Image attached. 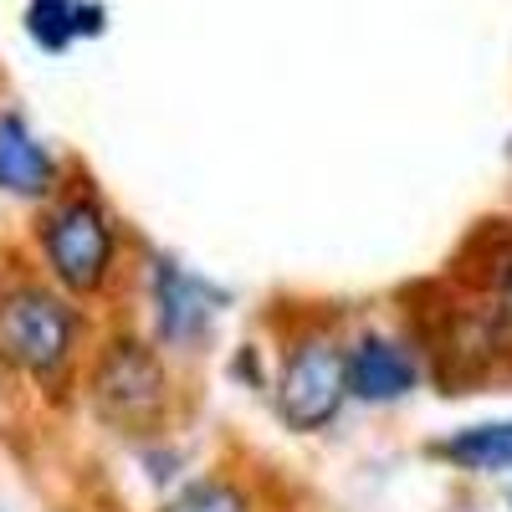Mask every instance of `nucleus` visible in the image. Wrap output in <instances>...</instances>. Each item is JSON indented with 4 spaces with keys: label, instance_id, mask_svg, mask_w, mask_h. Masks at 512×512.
<instances>
[{
    "label": "nucleus",
    "instance_id": "7ed1b4c3",
    "mask_svg": "<svg viewBox=\"0 0 512 512\" xmlns=\"http://www.w3.org/2000/svg\"><path fill=\"white\" fill-rule=\"evenodd\" d=\"M77 349V313L41 287L0 297V359L31 379H57Z\"/></svg>",
    "mask_w": 512,
    "mask_h": 512
},
{
    "label": "nucleus",
    "instance_id": "20e7f679",
    "mask_svg": "<svg viewBox=\"0 0 512 512\" xmlns=\"http://www.w3.org/2000/svg\"><path fill=\"white\" fill-rule=\"evenodd\" d=\"M41 251H47V267L67 292H98L113 272L118 236H113V221L103 216V205L77 195V200H62L41 221Z\"/></svg>",
    "mask_w": 512,
    "mask_h": 512
},
{
    "label": "nucleus",
    "instance_id": "f8f14e48",
    "mask_svg": "<svg viewBox=\"0 0 512 512\" xmlns=\"http://www.w3.org/2000/svg\"><path fill=\"white\" fill-rule=\"evenodd\" d=\"M507 502H512V482H507Z\"/></svg>",
    "mask_w": 512,
    "mask_h": 512
},
{
    "label": "nucleus",
    "instance_id": "9d476101",
    "mask_svg": "<svg viewBox=\"0 0 512 512\" xmlns=\"http://www.w3.org/2000/svg\"><path fill=\"white\" fill-rule=\"evenodd\" d=\"M159 512H251V497L226 477H205V482L180 487Z\"/></svg>",
    "mask_w": 512,
    "mask_h": 512
},
{
    "label": "nucleus",
    "instance_id": "423d86ee",
    "mask_svg": "<svg viewBox=\"0 0 512 512\" xmlns=\"http://www.w3.org/2000/svg\"><path fill=\"white\" fill-rule=\"evenodd\" d=\"M420 384V359L390 333H359L349 344V400L395 405Z\"/></svg>",
    "mask_w": 512,
    "mask_h": 512
},
{
    "label": "nucleus",
    "instance_id": "1a4fd4ad",
    "mask_svg": "<svg viewBox=\"0 0 512 512\" xmlns=\"http://www.w3.org/2000/svg\"><path fill=\"white\" fill-rule=\"evenodd\" d=\"M26 26H31V36H36L47 52H62L72 36L103 26V11H98V6H77V0H31Z\"/></svg>",
    "mask_w": 512,
    "mask_h": 512
},
{
    "label": "nucleus",
    "instance_id": "9b49d317",
    "mask_svg": "<svg viewBox=\"0 0 512 512\" xmlns=\"http://www.w3.org/2000/svg\"><path fill=\"white\" fill-rule=\"evenodd\" d=\"M487 297H492V318L502 323V333L512 338V251H502L497 262H492V272H487Z\"/></svg>",
    "mask_w": 512,
    "mask_h": 512
},
{
    "label": "nucleus",
    "instance_id": "6e6552de",
    "mask_svg": "<svg viewBox=\"0 0 512 512\" xmlns=\"http://www.w3.org/2000/svg\"><path fill=\"white\" fill-rule=\"evenodd\" d=\"M431 456H441L456 472H512V420H482V425H461V431L441 436L431 446Z\"/></svg>",
    "mask_w": 512,
    "mask_h": 512
},
{
    "label": "nucleus",
    "instance_id": "39448f33",
    "mask_svg": "<svg viewBox=\"0 0 512 512\" xmlns=\"http://www.w3.org/2000/svg\"><path fill=\"white\" fill-rule=\"evenodd\" d=\"M149 297H154V328L159 344L195 354L210 333H216V318L226 308V292L210 287L205 277L185 272L180 262H154L149 277Z\"/></svg>",
    "mask_w": 512,
    "mask_h": 512
},
{
    "label": "nucleus",
    "instance_id": "f03ea898",
    "mask_svg": "<svg viewBox=\"0 0 512 512\" xmlns=\"http://www.w3.org/2000/svg\"><path fill=\"white\" fill-rule=\"evenodd\" d=\"M349 400V349L328 328H303L277 374V410L292 431H323Z\"/></svg>",
    "mask_w": 512,
    "mask_h": 512
},
{
    "label": "nucleus",
    "instance_id": "0eeeda50",
    "mask_svg": "<svg viewBox=\"0 0 512 512\" xmlns=\"http://www.w3.org/2000/svg\"><path fill=\"white\" fill-rule=\"evenodd\" d=\"M52 185H57V159L47 154V144L26 128V118L0 113V190L41 200L52 195Z\"/></svg>",
    "mask_w": 512,
    "mask_h": 512
},
{
    "label": "nucleus",
    "instance_id": "f257e3e1",
    "mask_svg": "<svg viewBox=\"0 0 512 512\" xmlns=\"http://www.w3.org/2000/svg\"><path fill=\"white\" fill-rule=\"evenodd\" d=\"M88 400L93 410L123 436H149L169 415V374L159 364V354L139 338H118L108 344L93 364L88 379Z\"/></svg>",
    "mask_w": 512,
    "mask_h": 512
}]
</instances>
